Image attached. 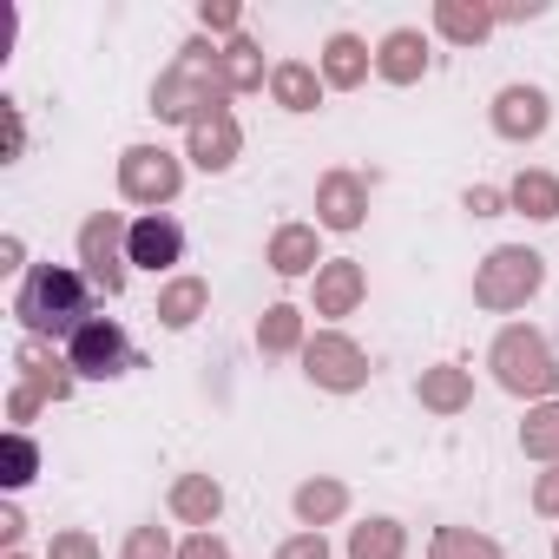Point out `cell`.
<instances>
[{
  "label": "cell",
  "mask_w": 559,
  "mask_h": 559,
  "mask_svg": "<svg viewBox=\"0 0 559 559\" xmlns=\"http://www.w3.org/2000/svg\"><path fill=\"white\" fill-rule=\"evenodd\" d=\"M47 559H106V552H99V539L86 526H60L53 546H47Z\"/></svg>",
  "instance_id": "33"
},
{
  "label": "cell",
  "mask_w": 559,
  "mask_h": 559,
  "mask_svg": "<svg viewBox=\"0 0 559 559\" xmlns=\"http://www.w3.org/2000/svg\"><path fill=\"white\" fill-rule=\"evenodd\" d=\"M507 211H520V217H533V224H552V217H559V178L539 171V165H526V171L507 185Z\"/></svg>",
  "instance_id": "25"
},
{
  "label": "cell",
  "mask_w": 559,
  "mask_h": 559,
  "mask_svg": "<svg viewBox=\"0 0 559 559\" xmlns=\"http://www.w3.org/2000/svg\"><path fill=\"white\" fill-rule=\"evenodd\" d=\"M539 284H546V257L526 250V243H500L474 270V304L493 310V317H507V310H526L539 297Z\"/></svg>",
  "instance_id": "3"
},
{
  "label": "cell",
  "mask_w": 559,
  "mask_h": 559,
  "mask_svg": "<svg viewBox=\"0 0 559 559\" xmlns=\"http://www.w3.org/2000/svg\"><path fill=\"white\" fill-rule=\"evenodd\" d=\"M487 369L520 402H559V356H552L546 330H533V323H507L487 349Z\"/></svg>",
  "instance_id": "2"
},
{
  "label": "cell",
  "mask_w": 559,
  "mask_h": 559,
  "mask_svg": "<svg viewBox=\"0 0 559 559\" xmlns=\"http://www.w3.org/2000/svg\"><path fill=\"white\" fill-rule=\"evenodd\" d=\"M317 73H323V86L356 93V86L376 73V47H369L362 34H330V40H323V53H317Z\"/></svg>",
  "instance_id": "17"
},
{
  "label": "cell",
  "mask_w": 559,
  "mask_h": 559,
  "mask_svg": "<svg viewBox=\"0 0 559 559\" xmlns=\"http://www.w3.org/2000/svg\"><path fill=\"white\" fill-rule=\"evenodd\" d=\"M0 270H21V276L34 270V263H27V243H21L14 230H8V237H0Z\"/></svg>",
  "instance_id": "40"
},
{
  "label": "cell",
  "mask_w": 559,
  "mask_h": 559,
  "mask_svg": "<svg viewBox=\"0 0 559 559\" xmlns=\"http://www.w3.org/2000/svg\"><path fill=\"white\" fill-rule=\"evenodd\" d=\"M40 408H47V402H40V395H34V389H21V382H14V389H8V421H14V428H27V421H34V415H40Z\"/></svg>",
  "instance_id": "38"
},
{
  "label": "cell",
  "mask_w": 559,
  "mask_h": 559,
  "mask_svg": "<svg viewBox=\"0 0 559 559\" xmlns=\"http://www.w3.org/2000/svg\"><path fill=\"white\" fill-rule=\"evenodd\" d=\"M428 67H435V53H428L421 27H389V34L376 40V73H382L389 86H415V80H428Z\"/></svg>",
  "instance_id": "15"
},
{
  "label": "cell",
  "mask_w": 559,
  "mask_h": 559,
  "mask_svg": "<svg viewBox=\"0 0 559 559\" xmlns=\"http://www.w3.org/2000/svg\"><path fill=\"white\" fill-rule=\"evenodd\" d=\"M198 27H204V40H237L243 34V14H237V0H198Z\"/></svg>",
  "instance_id": "32"
},
{
  "label": "cell",
  "mask_w": 559,
  "mask_h": 559,
  "mask_svg": "<svg viewBox=\"0 0 559 559\" xmlns=\"http://www.w3.org/2000/svg\"><path fill=\"white\" fill-rule=\"evenodd\" d=\"M276 559H330V539L304 526V533H290L284 546H276Z\"/></svg>",
  "instance_id": "34"
},
{
  "label": "cell",
  "mask_w": 559,
  "mask_h": 559,
  "mask_svg": "<svg viewBox=\"0 0 559 559\" xmlns=\"http://www.w3.org/2000/svg\"><path fill=\"white\" fill-rule=\"evenodd\" d=\"M185 158H191L198 171H230V165L243 158V126H237V112L198 119V126L185 132Z\"/></svg>",
  "instance_id": "14"
},
{
  "label": "cell",
  "mask_w": 559,
  "mask_h": 559,
  "mask_svg": "<svg viewBox=\"0 0 559 559\" xmlns=\"http://www.w3.org/2000/svg\"><path fill=\"white\" fill-rule=\"evenodd\" d=\"M552 559H559V533H552Z\"/></svg>",
  "instance_id": "43"
},
{
  "label": "cell",
  "mask_w": 559,
  "mask_h": 559,
  "mask_svg": "<svg viewBox=\"0 0 559 559\" xmlns=\"http://www.w3.org/2000/svg\"><path fill=\"white\" fill-rule=\"evenodd\" d=\"M8 559H27V552H8Z\"/></svg>",
  "instance_id": "44"
},
{
  "label": "cell",
  "mask_w": 559,
  "mask_h": 559,
  "mask_svg": "<svg viewBox=\"0 0 559 559\" xmlns=\"http://www.w3.org/2000/svg\"><path fill=\"white\" fill-rule=\"evenodd\" d=\"M119 559H178V546H171V533H165V526H152V520H145V526H132V533H126Z\"/></svg>",
  "instance_id": "31"
},
{
  "label": "cell",
  "mask_w": 559,
  "mask_h": 559,
  "mask_svg": "<svg viewBox=\"0 0 559 559\" xmlns=\"http://www.w3.org/2000/svg\"><path fill=\"white\" fill-rule=\"evenodd\" d=\"M126 237H132V224L119 217V211H93L86 224H80V270H86V284L99 290V297H119L126 290Z\"/></svg>",
  "instance_id": "6"
},
{
  "label": "cell",
  "mask_w": 559,
  "mask_h": 559,
  "mask_svg": "<svg viewBox=\"0 0 559 559\" xmlns=\"http://www.w3.org/2000/svg\"><path fill=\"white\" fill-rule=\"evenodd\" d=\"M270 99L284 112H317L323 106V73L310 60H276L270 67Z\"/></svg>",
  "instance_id": "21"
},
{
  "label": "cell",
  "mask_w": 559,
  "mask_h": 559,
  "mask_svg": "<svg viewBox=\"0 0 559 559\" xmlns=\"http://www.w3.org/2000/svg\"><path fill=\"white\" fill-rule=\"evenodd\" d=\"M546 0H507V8H493V21H539Z\"/></svg>",
  "instance_id": "41"
},
{
  "label": "cell",
  "mask_w": 559,
  "mask_h": 559,
  "mask_svg": "<svg viewBox=\"0 0 559 559\" xmlns=\"http://www.w3.org/2000/svg\"><path fill=\"white\" fill-rule=\"evenodd\" d=\"M362 297H369V270L356 263V257H330L317 276H310V304H317V317H356L362 310Z\"/></svg>",
  "instance_id": "11"
},
{
  "label": "cell",
  "mask_w": 559,
  "mask_h": 559,
  "mask_svg": "<svg viewBox=\"0 0 559 559\" xmlns=\"http://www.w3.org/2000/svg\"><path fill=\"white\" fill-rule=\"evenodd\" d=\"M0 112H8V158H21L27 132H21V112H14V99H0Z\"/></svg>",
  "instance_id": "42"
},
{
  "label": "cell",
  "mask_w": 559,
  "mask_h": 559,
  "mask_svg": "<svg viewBox=\"0 0 559 559\" xmlns=\"http://www.w3.org/2000/svg\"><path fill=\"white\" fill-rule=\"evenodd\" d=\"M428 559H507V552H500V539L480 533V526H435Z\"/></svg>",
  "instance_id": "29"
},
{
  "label": "cell",
  "mask_w": 559,
  "mask_h": 559,
  "mask_svg": "<svg viewBox=\"0 0 559 559\" xmlns=\"http://www.w3.org/2000/svg\"><path fill=\"white\" fill-rule=\"evenodd\" d=\"M211 112H230V93H224L217 73H204V67H191V60H171V67L152 80V119L191 132V126L211 119Z\"/></svg>",
  "instance_id": "4"
},
{
  "label": "cell",
  "mask_w": 559,
  "mask_h": 559,
  "mask_svg": "<svg viewBox=\"0 0 559 559\" xmlns=\"http://www.w3.org/2000/svg\"><path fill=\"white\" fill-rule=\"evenodd\" d=\"M408 552V526L395 513H369L362 526H349V559H402Z\"/></svg>",
  "instance_id": "26"
},
{
  "label": "cell",
  "mask_w": 559,
  "mask_h": 559,
  "mask_svg": "<svg viewBox=\"0 0 559 559\" xmlns=\"http://www.w3.org/2000/svg\"><path fill=\"white\" fill-rule=\"evenodd\" d=\"M126 257L139 263V270H171V263H185V224L171 217V211H139L132 217V237H126Z\"/></svg>",
  "instance_id": "10"
},
{
  "label": "cell",
  "mask_w": 559,
  "mask_h": 559,
  "mask_svg": "<svg viewBox=\"0 0 559 559\" xmlns=\"http://www.w3.org/2000/svg\"><path fill=\"white\" fill-rule=\"evenodd\" d=\"M304 376L330 395H356V389H369V349L343 330H317L304 343Z\"/></svg>",
  "instance_id": "8"
},
{
  "label": "cell",
  "mask_w": 559,
  "mask_h": 559,
  "mask_svg": "<svg viewBox=\"0 0 559 559\" xmlns=\"http://www.w3.org/2000/svg\"><path fill=\"white\" fill-rule=\"evenodd\" d=\"M461 211H474V217H500V211H507V191H493V185H467V191H461Z\"/></svg>",
  "instance_id": "35"
},
{
  "label": "cell",
  "mask_w": 559,
  "mask_h": 559,
  "mask_svg": "<svg viewBox=\"0 0 559 559\" xmlns=\"http://www.w3.org/2000/svg\"><path fill=\"white\" fill-rule=\"evenodd\" d=\"M263 263H270L276 276H317L330 257H323V237H317V224H276V230H270V250H263Z\"/></svg>",
  "instance_id": "16"
},
{
  "label": "cell",
  "mask_w": 559,
  "mask_h": 559,
  "mask_svg": "<svg viewBox=\"0 0 559 559\" xmlns=\"http://www.w3.org/2000/svg\"><path fill=\"white\" fill-rule=\"evenodd\" d=\"M217 80H224V93L237 99V93H257V86H270V67H263V47L250 40V34H237V40H224V53H217Z\"/></svg>",
  "instance_id": "23"
},
{
  "label": "cell",
  "mask_w": 559,
  "mask_h": 559,
  "mask_svg": "<svg viewBox=\"0 0 559 559\" xmlns=\"http://www.w3.org/2000/svg\"><path fill=\"white\" fill-rule=\"evenodd\" d=\"M362 217H369V178L349 165L323 171L317 178V230H362Z\"/></svg>",
  "instance_id": "9"
},
{
  "label": "cell",
  "mask_w": 559,
  "mask_h": 559,
  "mask_svg": "<svg viewBox=\"0 0 559 559\" xmlns=\"http://www.w3.org/2000/svg\"><path fill=\"white\" fill-rule=\"evenodd\" d=\"M520 454L539 467H559V402H533L520 421Z\"/></svg>",
  "instance_id": "28"
},
{
  "label": "cell",
  "mask_w": 559,
  "mask_h": 559,
  "mask_svg": "<svg viewBox=\"0 0 559 559\" xmlns=\"http://www.w3.org/2000/svg\"><path fill=\"white\" fill-rule=\"evenodd\" d=\"M178 559H230V546H224V533H185Z\"/></svg>",
  "instance_id": "36"
},
{
  "label": "cell",
  "mask_w": 559,
  "mask_h": 559,
  "mask_svg": "<svg viewBox=\"0 0 559 559\" xmlns=\"http://www.w3.org/2000/svg\"><path fill=\"white\" fill-rule=\"evenodd\" d=\"M290 507H297V526L323 533V526H336V520L349 513V487L330 480V474H317V480H304V487L290 493Z\"/></svg>",
  "instance_id": "22"
},
{
  "label": "cell",
  "mask_w": 559,
  "mask_h": 559,
  "mask_svg": "<svg viewBox=\"0 0 559 559\" xmlns=\"http://www.w3.org/2000/svg\"><path fill=\"white\" fill-rule=\"evenodd\" d=\"M304 310L297 304H270L263 317H257V349L263 356H304Z\"/></svg>",
  "instance_id": "27"
},
{
  "label": "cell",
  "mask_w": 559,
  "mask_h": 559,
  "mask_svg": "<svg viewBox=\"0 0 559 559\" xmlns=\"http://www.w3.org/2000/svg\"><path fill=\"white\" fill-rule=\"evenodd\" d=\"M533 513H539V520H559V467L533 474Z\"/></svg>",
  "instance_id": "37"
},
{
  "label": "cell",
  "mask_w": 559,
  "mask_h": 559,
  "mask_svg": "<svg viewBox=\"0 0 559 559\" xmlns=\"http://www.w3.org/2000/svg\"><path fill=\"white\" fill-rule=\"evenodd\" d=\"M204 310H211V284H204V276H171V284L158 290V304H152V317L165 330H191Z\"/></svg>",
  "instance_id": "24"
},
{
  "label": "cell",
  "mask_w": 559,
  "mask_h": 559,
  "mask_svg": "<svg viewBox=\"0 0 559 559\" xmlns=\"http://www.w3.org/2000/svg\"><path fill=\"white\" fill-rule=\"evenodd\" d=\"M185 191V158L165 145H126L119 152V198L139 211H165Z\"/></svg>",
  "instance_id": "5"
},
{
  "label": "cell",
  "mask_w": 559,
  "mask_h": 559,
  "mask_svg": "<svg viewBox=\"0 0 559 559\" xmlns=\"http://www.w3.org/2000/svg\"><path fill=\"white\" fill-rule=\"evenodd\" d=\"M40 474V448H34V435L27 428H8V474H0V480H8V487H27Z\"/></svg>",
  "instance_id": "30"
},
{
  "label": "cell",
  "mask_w": 559,
  "mask_h": 559,
  "mask_svg": "<svg viewBox=\"0 0 559 559\" xmlns=\"http://www.w3.org/2000/svg\"><path fill=\"white\" fill-rule=\"evenodd\" d=\"M415 402H421L428 415H467V408H474V369H461V362H435V369H421Z\"/></svg>",
  "instance_id": "19"
},
{
  "label": "cell",
  "mask_w": 559,
  "mask_h": 559,
  "mask_svg": "<svg viewBox=\"0 0 559 559\" xmlns=\"http://www.w3.org/2000/svg\"><path fill=\"white\" fill-rule=\"evenodd\" d=\"M165 507H171V520H178V526L211 533V526H217V513H224V487H217V474H178V480H171V493H165Z\"/></svg>",
  "instance_id": "18"
},
{
  "label": "cell",
  "mask_w": 559,
  "mask_h": 559,
  "mask_svg": "<svg viewBox=\"0 0 559 559\" xmlns=\"http://www.w3.org/2000/svg\"><path fill=\"white\" fill-rule=\"evenodd\" d=\"M14 317L34 343H73L80 323H93V284H86V270H67V263H34L21 276V290H14Z\"/></svg>",
  "instance_id": "1"
},
{
  "label": "cell",
  "mask_w": 559,
  "mask_h": 559,
  "mask_svg": "<svg viewBox=\"0 0 559 559\" xmlns=\"http://www.w3.org/2000/svg\"><path fill=\"white\" fill-rule=\"evenodd\" d=\"M14 382H21V389H34L40 402H67V395L80 389L73 362H67V356H53V343H34V336L14 349Z\"/></svg>",
  "instance_id": "13"
},
{
  "label": "cell",
  "mask_w": 559,
  "mask_h": 559,
  "mask_svg": "<svg viewBox=\"0 0 559 559\" xmlns=\"http://www.w3.org/2000/svg\"><path fill=\"white\" fill-rule=\"evenodd\" d=\"M487 119H493V132H500L507 145H526V139H539V132H546V119H552V99H546L539 86H500Z\"/></svg>",
  "instance_id": "12"
},
{
  "label": "cell",
  "mask_w": 559,
  "mask_h": 559,
  "mask_svg": "<svg viewBox=\"0 0 559 559\" xmlns=\"http://www.w3.org/2000/svg\"><path fill=\"white\" fill-rule=\"evenodd\" d=\"M21 533H27L21 507H0V552H21Z\"/></svg>",
  "instance_id": "39"
},
{
  "label": "cell",
  "mask_w": 559,
  "mask_h": 559,
  "mask_svg": "<svg viewBox=\"0 0 559 559\" xmlns=\"http://www.w3.org/2000/svg\"><path fill=\"white\" fill-rule=\"evenodd\" d=\"M67 362H73L80 382H119V376L139 369V349H132V336H126L112 317H93V323H80V336L67 343Z\"/></svg>",
  "instance_id": "7"
},
{
  "label": "cell",
  "mask_w": 559,
  "mask_h": 559,
  "mask_svg": "<svg viewBox=\"0 0 559 559\" xmlns=\"http://www.w3.org/2000/svg\"><path fill=\"white\" fill-rule=\"evenodd\" d=\"M493 27H500V21H493L487 0H435V34L454 40V47H480Z\"/></svg>",
  "instance_id": "20"
}]
</instances>
